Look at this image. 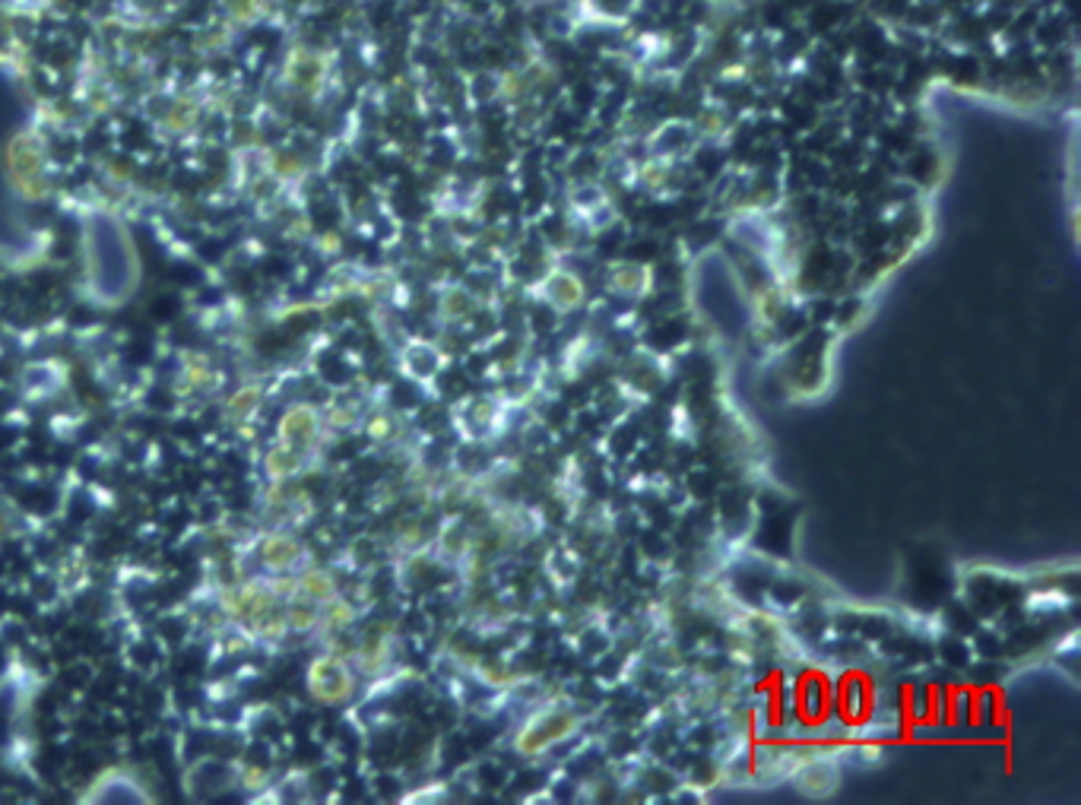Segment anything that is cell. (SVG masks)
<instances>
[{
	"label": "cell",
	"mask_w": 1081,
	"mask_h": 805,
	"mask_svg": "<svg viewBox=\"0 0 1081 805\" xmlns=\"http://www.w3.org/2000/svg\"><path fill=\"white\" fill-rule=\"evenodd\" d=\"M308 0H0V71L32 96L99 76H188L296 20Z\"/></svg>",
	"instance_id": "cell-1"
},
{
	"label": "cell",
	"mask_w": 1081,
	"mask_h": 805,
	"mask_svg": "<svg viewBox=\"0 0 1081 805\" xmlns=\"http://www.w3.org/2000/svg\"><path fill=\"white\" fill-rule=\"evenodd\" d=\"M571 730H575V717H571V713H565V710L536 713L527 727L521 730V742H517V749H521V752H529V755H536V752L549 749V745H555V742H561V739H565V736H568Z\"/></svg>",
	"instance_id": "cell-2"
},
{
	"label": "cell",
	"mask_w": 1081,
	"mask_h": 805,
	"mask_svg": "<svg viewBox=\"0 0 1081 805\" xmlns=\"http://www.w3.org/2000/svg\"><path fill=\"white\" fill-rule=\"evenodd\" d=\"M308 685L324 705H340L353 695V676L340 659H318L308 673Z\"/></svg>",
	"instance_id": "cell-3"
},
{
	"label": "cell",
	"mask_w": 1081,
	"mask_h": 805,
	"mask_svg": "<svg viewBox=\"0 0 1081 805\" xmlns=\"http://www.w3.org/2000/svg\"><path fill=\"white\" fill-rule=\"evenodd\" d=\"M584 296H587V292H584V282H580L578 277H571V273H561V270L549 273L546 282H543V299L553 304L555 311H571V308H580Z\"/></svg>",
	"instance_id": "cell-4"
},
{
	"label": "cell",
	"mask_w": 1081,
	"mask_h": 805,
	"mask_svg": "<svg viewBox=\"0 0 1081 805\" xmlns=\"http://www.w3.org/2000/svg\"><path fill=\"white\" fill-rule=\"evenodd\" d=\"M609 286H612L616 292H622V296H638V292H644V286H647V270L638 267V264H622V267L612 270Z\"/></svg>",
	"instance_id": "cell-5"
},
{
	"label": "cell",
	"mask_w": 1081,
	"mask_h": 805,
	"mask_svg": "<svg viewBox=\"0 0 1081 805\" xmlns=\"http://www.w3.org/2000/svg\"><path fill=\"white\" fill-rule=\"evenodd\" d=\"M800 786H803L805 793H831V786H834V771H831L825 761L803 764V771H800Z\"/></svg>",
	"instance_id": "cell-6"
},
{
	"label": "cell",
	"mask_w": 1081,
	"mask_h": 805,
	"mask_svg": "<svg viewBox=\"0 0 1081 805\" xmlns=\"http://www.w3.org/2000/svg\"><path fill=\"white\" fill-rule=\"evenodd\" d=\"M264 555H267V565L270 568H292L299 561V546L289 536H277V539H270V546H267Z\"/></svg>",
	"instance_id": "cell-7"
}]
</instances>
